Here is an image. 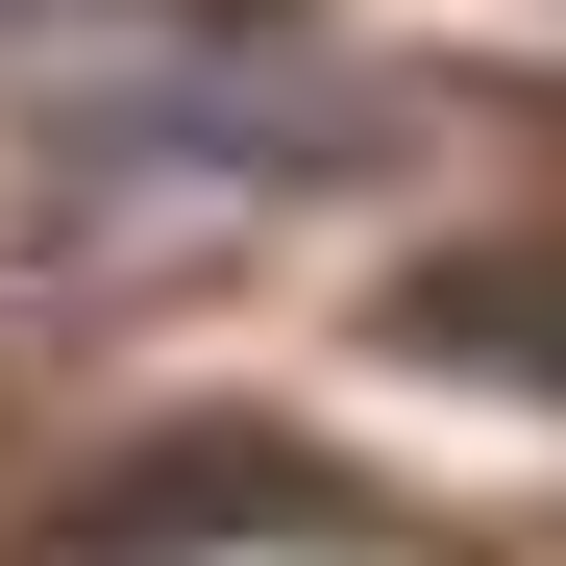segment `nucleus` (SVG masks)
<instances>
[{
	"mask_svg": "<svg viewBox=\"0 0 566 566\" xmlns=\"http://www.w3.org/2000/svg\"><path fill=\"white\" fill-rule=\"evenodd\" d=\"M395 345H443V369H517V395H566V247H517V271H419V296H395Z\"/></svg>",
	"mask_w": 566,
	"mask_h": 566,
	"instance_id": "f257e3e1",
	"label": "nucleus"
}]
</instances>
